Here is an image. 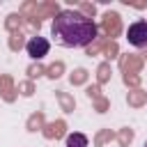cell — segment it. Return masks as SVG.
<instances>
[{"mask_svg":"<svg viewBox=\"0 0 147 147\" xmlns=\"http://www.w3.org/2000/svg\"><path fill=\"white\" fill-rule=\"evenodd\" d=\"M51 34L57 46L64 48H83L90 46L96 39V25L94 21L76 9H62L53 16Z\"/></svg>","mask_w":147,"mask_h":147,"instance_id":"cell-1","label":"cell"},{"mask_svg":"<svg viewBox=\"0 0 147 147\" xmlns=\"http://www.w3.org/2000/svg\"><path fill=\"white\" fill-rule=\"evenodd\" d=\"M126 39L131 46L136 48H145L147 46V21H136L129 25L126 30Z\"/></svg>","mask_w":147,"mask_h":147,"instance_id":"cell-2","label":"cell"},{"mask_svg":"<svg viewBox=\"0 0 147 147\" xmlns=\"http://www.w3.org/2000/svg\"><path fill=\"white\" fill-rule=\"evenodd\" d=\"M48 48H51V41L46 39V37H30L28 39V44H25V51H28V55L32 57V60H41L44 55H48Z\"/></svg>","mask_w":147,"mask_h":147,"instance_id":"cell-3","label":"cell"},{"mask_svg":"<svg viewBox=\"0 0 147 147\" xmlns=\"http://www.w3.org/2000/svg\"><path fill=\"white\" fill-rule=\"evenodd\" d=\"M67 147H87V136H83V133H69L67 136Z\"/></svg>","mask_w":147,"mask_h":147,"instance_id":"cell-4","label":"cell"},{"mask_svg":"<svg viewBox=\"0 0 147 147\" xmlns=\"http://www.w3.org/2000/svg\"><path fill=\"white\" fill-rule=\"evenodd\" d=\"M60 71H62V64H53V67L48 69V76H51V78H57Z\"/></svg>","mask_w":147,"mask_h":147,"instance_id":"cell-5","label":"cell"},{"mask_svg":"<svg viewBox=\"0 0 147 147\" xmlns=\"http://www.w3.org/2000/svg\"><path fill=\"white\" fill-rule=\"evenodd\" d=\"M83 78H85V71H83V69H78V71H76V76H71V83H80Z\"/></svg>","mask_w":147,"mask_h":147,"instance_id":"cell-6","label":"cell"},{"mask_svg":"<svg viewBox=\"0 0 147 147\" xmlns=\"http://www.w3.org/2000/svg\"><path fill=\"white\" fill-rule=\"evenodd\" d=\"M57 96H60V99H62V103H64V108H67V110H71V108H74V103H71V101H69V99H67V96H64V94H62V92H60V94H57Z\"/></svg>","mask_w":147,"mask_h":147,"instance_id":"cell-7","label":"cell"},{"mask_svg":"<svg viewBox=\"0 0 147 147\" xmlns=\"http://www.w3.org/2000/svg\"><path fill=\"white\" fill-rule=\"evenodd\" d=\"M21 90H23V94H25V96H30V94H32V87H30V83L21 85Z\"/></svg>","mask_w":147,"mask_h":147,"instance_id":"cell-8","label":"cell"},{"mask_svg":"<svg viewBox=\"0 0 147 147\" xmlns=\"http://www.w3.org/2000/svg\"><path fill=\"white\" fill-rule=\"evenodd\" d=\"M41 74V67H30V76H39Z\"/></svg>","mask_w":147,"mask_h":147,"instance_id":"cell-9","label":"cell"},{"mask_svg":"<svg viewBox=\"0 0 147 147\" xmlns=\"http://www.w3.org/2000/svg\"><path fill=\"white\" fill-rule=\"evenodd\" d=\"M142 147H147V140H145V145H142Z\"/></svg>","mask_w":147,"mask_h":147,"instance_id":"cell-10","label":"cell"}]
</instances>
